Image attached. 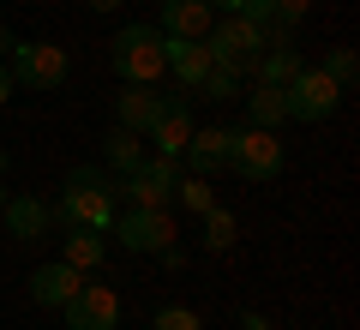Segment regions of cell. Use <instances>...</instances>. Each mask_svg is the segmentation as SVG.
Returning <instances> with one entry per match:
<instances>
[{
	"label": "cell",
	"instance_id": "1",
	"mask_svg": "<svg viewBox=\"0 0 360 330\" xmlns=\"http://www.w3.org/2000/svg\"><path fill=\"white\" fill-rule=\"evenodd\" d=\"M60 216H66V229L108 234L115 229V180L103 168H72L66 174V192H60Z\"/></svg>",
	"mask_w": 360,
	"mask_h": 330
},
{
	"label": "cell",
	"instance_id": "2",
	"mask_svg": "<svg viewBox=\"0 0 360 330\" xmlns=\"http://www.w3.org/2000/svg\"><path fill=\"white\" fill-rule=\"evenodd\" d=\"M108 61H115L120 84H156V78L168 72L162 30H156V25H127V30L115 37V49H108Z\"/></svg>",
	"mask_w": 360,
	"mask_h": 330
},
{
	"label": "cell",
	"instance_id": "3",
	"mask_svg": "<svg viewBox=\"0 0 360 330\" xmlns=\"http://www.w3.org/2000/svg\"><path fill=\"white\" fill-rule=\"evenodd\" d=\"M205 49H210V61L217 66H229V72H252V61L264 54V25L258 18H246V13H222L217 25L205 30Z\"/></svg>",
	"mask_w": 360,
	"mask_h": 330
},
{
	"label": "cell",
	"instance_id": "4",
	"mask_svg": "<svg viewBox=\"0 0 360 330\" xmlns=\"http://www.w3.org/2000/svg\"><path fill=\"white\" fill-rule=\"evenodd\" d=\"M229 168L240 180H276L283 174V139L270 127H229Z\"/></svg>",
	"mask_w": 360,
	"mask_h": 330
},
{
	"label": "cell",
	"instance_id": "5",
	"mask_svg": "<svg viewBox=\"0 0 360 330\" xmlns=\"http://www.w3.org/2000/svg\"><path fill=\"white\" fill-rule=\"evenodd\" d=\"M174 186H180V168L168 156H144L132 174L115 180V198H132L139 210H168L174 204Z\"/></svg>",
	"mask_w": 360,
	"mask_h": 330
},
{
	"label": "cell",
	"instance_id": "6",
	"mask_svg": "<svg viewBox=\"0 0 360 330\" xmlns=\"http://www.w3.org/2000/svg\"><path fill=\"white\" fill-rule=\"evenodd\" d=\"M283 102H288V120L319 127V120H330L336 108H342V90H336V78L324 72V66H300V78L283 90Z\"/></svg>",
	"mask_w": 360,
	"mask_h": 330
},
{
	"label": "cell",
	"instance_id": "7",
	"mask_svg": "<svg viewBox=\"0 0 360 330\" xmlns=\"http://www.w3.org/2000/svg\"><path fill=\"white\" fill-rule=\"evenodd\" d=\"M6 72L25 90H60L66 84V49H54V42H13Z\"/></svg>",
	"mask_w": 360,
	"mask_h": 330
},
{
	"label": "cell",
	"instance_id": "8",
	"mask_svg": "<svg viewBox=\"0 0 360 330\" xmlns=\"http://www.w3.org/2000/svg\"><path fill=\"white\" fill-rule=\"evenodd\" d=\"M115 241L127 246V253H162V246H174V216L132 204L127 216H115Z\"/></svg>",
	"mask_w": 360,
	"mask_h": 330
},
{
	"label": "cell",
	"instance_id": "9",
	"mask_svg": "<svg viewBox=\"0 0 360 330\" xmlns=\"http://www.w3.org/2000/svg\"><path fill=\"white\" fill-rule=\"evenodd\" d=\"M60 312H66V330H115L120 324V294L108 282H84Z\"/></svg>",
	"mask_w": 360,
	"mask_h": 330
},
{
	"label": "cell",
	"instance_id": "10",
	"mask_svg": "<svg viewBox=\"0 0 360 330\" xmlns=\"http://www.w3.org/2000/svg\"><path fill=\"white\" fill-rule=\"evenodd\" d=\"M162 108H168V96L156 84H127V90H120V102H115V127H127V132H139V139H144V132L156 127Z\"/></svg>",
	"mask_w": 360,
	"mask_h": 330
},
{
	"label": "cell",
	"instance_id": "11",
	"mask_svg": "<svg viewBox=\"0 0 360 330\" xmlns=\"http://www.w3.org/2000/svg\"><path fill=\"white\" fill-rule=\"evenodd\" d=\"M144 139L156 144V156H168V163H180V151H186V139H193V108H186V96H168V108L156 115V127L144 132Z\"/></svg>",
	"mask_w": 360,
	"mask_h": 330
},
{
	"label": "cell",
	"instance_id": "12",
	"mask_svg": "<svg viewBox=\"0 0 360 330\" xmlns=\"http://www.w3.org/2000/svg\"><path fill=\"white\" fill-rule=\"evenodd\" d=\"M84 288V270H72L66 258H54V265H37V277H30V294H37V306H54L60 312L72 294Z\"/></svg>",
	"mask_w": 360,
	"mask_h": 330
},
{
	"label": "cell",
	"instance_id": "13",
	"mask_svg": "<svg viewBox=\"0 0 360 330\" xmlns=\"http://www.w3.org/2000/svg\"><path fill=\"white\" fill-rule=\"evenodd\" d=\"M0 216H6V234H13V241H42V234H49V222H54V210L37 198V192L6 198V204H0Z\"/></svg>",
	"mask_w": 360,
	"mask_h": 330
},
{
	"label": "cell",
	"instance_id": "14",
	"mask_svg": "<svg viewBox=\"0 0 360 330\" xmlns=\"http://www.w3.org/2000/svg\"><path fill=\"white\" fill-rule=\"evenodd\" d=\"M162 54H168V72H174L180 78V90H186V84H205V72H210V66H217V61H210V49H205V42H193V37H162Z\"/></svg>",
	"mask_w": 360,
	"mask_h": 330
},
{
	"label": "cell",
	"instance_id": "15",
	"mask_svg": "<svg viewBox=\"0 0 360 330\" xmlns=\"http://www.w3.org/2000/svg\"><path fill=\"white\" fill-rule=\"evenodd\" d=\"M210 25H217V6H210V0H162V37L205 42Z\"/></svg>",
	"mask_w": 360,
	"mask_h": 330
},
{
	"label": "cell",
	"instance_id": "16",
	"mask_svg": "<svg viewBox=\"0 0 360 330\" xmlns=\"http://www.w3.org/2000/svg\"><path fill=\"white\" fill-rule=\"evenodd\" d=\"M186 163H193V174H217V168H229V127H193V139H186Z\"/></svg>",
	"mask_w": 360,
	"mask_h": 330
},
{
	"label": "cell",
	"instance_id": "17",
	"mask_svg": "<svg viewBox=\"0 0 360 330\" xmlns=\"http://www.w3.org/2000/svg\"><path fill=\"white\" fill-rule=\"evenodd\" d=\"M103 258H108V246L96 229H66V265L72 270H96Z\"/></svg>",
	"mask_w": 360,
	"mask_h": 330
},
{
	"label": "cell",
	"instance_id": "18",
	"mask_svg": "<svg viewBox=\"0 0 360 330\" xmlns=\"http://www.w3.org/2000/svg\"><path fill=\"white\" fill-rule=\"evenodd\" d=\"M103 163H108V168H120V174H132V168L144 163V144H139V132L115 127V132L103 139Z\"/></svg>",
	"mask_w": 360,
	"mask_h": 330
},
{
	"label": "cell",
	"instance_id": "19",
	"mask_svg": "<svg viewBox=\"0 0 360 330\" xmlns=\"http://www.w3.org/2000/svg\"><path fill=\"white\" fill-rule=\"evenodd\" d=\"M246 115H252V127H283L288 120V102H283V90H270V84H258L252 96H246Z\"/></svg>",
	"mask_w": 360,
	"mask_h": 330
},
{
	"label": "cell",
	"instance_id": "20",
	"mask_svg": "<svg viewBox=\"0 0 360 330\" xmlns=\"http://www.w3.org/2000/svg\"><path fill=\"white\" fill-rule=\"evenodd\" d=\"M205 246H210V253H229V246H234V210H222V204L205 210Z\"/></svg>",
	"mask_w": 360,
	"mask_h": 330
},
{
	"label": "cell",
	"instance_id": "21",
	"mask_svg": "<svg viewBox=\"0 0 360 330\" xmlns=\"http://www.w3.org/2000/svg\"><path fill=\"white\" fill-rule=\"evenodd\" d=\"M174 198L186 204V210H198V216H205L210 204H217V192H210V174H186V180L174 186Z\"/></svg>",
	"mask_w": 360,
	"mask_h": 330
},
{
	"label": "cell",
	"instance_id": "22",
	"mask_svg": "<svg viewBox=\"0 0 360 330\" xmlns=\"http://www.w3.org/2000/svg\"><path fill=\"white\" fill-rule=\"evenodd\" d=\"M198 90H205V96H217V102H229V96H240V72H229V66H210Z\"/></svg>",
	"mask_w": 360,
	"mask_h": 330
},
{
	"label": "cell",
	"instance_id": "23",
	"mask_svg": "<svg viewBox=\"0 0 360 330\" xmlns=\"http://www.w3.org/2000/svg\"><path fill=\"white\" fill-rule=\"evenodd\" d=\"M156 330H205V318H198L193 306H162V312H156Z\"/></svg>",
	"mask_w": 360,
	"mask_h": 330
},
{
	"label": "cell",
	"instance_id": "24",
	"mask_svg": "<svg viewBox=\"0 0 360 330\" xmlns=\"http://www.w3.org/2000/svg\"><path fill=\"white\" fill-rule=\"evenodd\" d=\"M324 72H330V78H336V90H342V96H348V90H354V72H360V66H354V49H336Z\"/></svg>",
	"mask_w": 360,
	"mask_h": 330
},
{
	"label": "cell",
	"instance_id": "25",
	"mask_svg": "<svg viewBox=\"0 0 360 330\" xmlns=\"http://www.w3.org/2000/svg\"><path fill=\"white\" fill-rule=\"evenodd\" d=\"M307 13H312V0H270V25H288V30H295Z\"/></svg>",
	"mask_w": 360,
	"mask_h": 330
},
{
	"label": "cell",
	"instance_id": "26",
	"mask_svg": "<svg viewBox=\"0 0 360 330\" xmlns=\"http://www.w3.org/2000/svg\"><path fill=\"white\" fill-rule=\"evenodd\" d=\"M13 90H18V84H13V72H6V61H0V108L13 102Z\"/></svg>",
	"mask_w": 360,
	"mask_h": 330
},
{
	"label": "cell",
	"instance_id": "27",
	"mask_svg": "<svg viewBox=\"0 0 360 330\" xmlns=\"http://www.w3.org/2000/svg\"><path fill=\"white\" fill-rule=\"evenodd\" d=\"M240 330H270V324H264V312H240Z\"/></svg>",
	"mask_w": 360,
	"mask_h": 330
},
{
	"label": "cell",
	"instance_id": "28",
	"mask_svg": "<svg viewBox=\"0 0 360 330\" xmlns=\"http://www.w3.org/2000/svg\"><path fill=\"white\" fill-rule=\"evenodd\" d=\"M13 42H18V37H13V30H6V25H0V61L13 54Z\"/></svg>",
	"mask_w": 360,
	"mask_h": 330
},
{
	"label": "cell",
	"instance_id": "29",
	"mask_svg": "<svg viewBox=\"0 0 360 330\" xmlns=\"http://www.w3.org/2000/svg\"><path fill=\"white\" fill-rule=\"evenodd\" d=\"M90 6H96V13H115V6H120V0H90Z\"/></svg>",
	"mask_w": 360,
	"mask_h": 330
},
{
	"label": "cell",
	"instance_id": "30",
	"mask_svg": "<svg viewBox=\"0 0 360 330\" xmlns=\"http://www.w3.org/2000/svg\"><path fill=\"white\" fill-rule=\"evenodd\" d=\"M0 204H6V186H0Z\"/></svg>",
	"mask_w": 360,
	"mask_h": 330
},
{
	"label": "cell",
	"instance_id": "31",
	"mask_svg": "<svg viewBox=\"0 0 360 330\" xmlns=\"http://www.w3.org/2000/svg\"><path fill=\"white\" fill-rule=\"evenodd\" d=\"M246 6H252V0H246Z\"/></svg>",
	"mask_w": 360,
	"mask_h": 330
}]
</instances>
